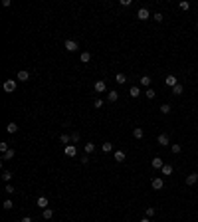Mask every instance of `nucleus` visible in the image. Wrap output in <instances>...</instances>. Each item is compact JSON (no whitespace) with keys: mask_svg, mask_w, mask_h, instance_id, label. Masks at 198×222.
<instances>
[{"mask_svg":"<svg viewBox=\"0 0 198 222\" xmlns=\"http://www.w3.org/2000/svg\"><path fill=\"white\" fill-rule=\"evenodd\" d=\"M16 87H18L16 80H6V81H4V91H6V93H14Z\"/></svg>","mask_w":198,"mask_h":222,"instance_id":"f257e3e1","label":"nucleus"},{"mask_svg":"<svg viewBox=\"0 0 198 222\" xmlns=\"http://www.w3.org/2000/svg\"><path fill=\"white\" fill-rule=\"evenodd\" d=\"M63 48H66L67 52H77V42H73V40H66V42H63Z\"/></svg>","mask_w":198,"mask_h":222,"instance_id":"f03ea898","label":"nucleus"},{"mask_svg":"<svg viewBox=\"0 0 198 222\" xmlns=\"http://www.w3.org/2000/svg\"><path fill=\"white\" fill-rule=\"evenodd\" d=\"M156 143H159L160 147H166V145H170V139H169L166 133H160L159 137H156Z\"/></svg>","mask_w":198,"mask_h":222,"instance_id":"7ed1b4c3","label":"nucleus"},{"mask_svg":"<svg viewBox=\"0 0 198 222\" xmlns=\"http://www.w3.org/2000/svg\"><path fill=\"white\" fill-rule=\"evenodd\" d=\"M151 186H153V189H155V190H160V189H162V186H165V180L160 179V177H155V179L151 180Z\"/></svg>","mask_w":198,"mask_h":222,"instance_id":"20e7f679","label":"nucleus"},{"mask_svg":"<svg viewBox=\"0 0 198 222\" xmlns=\"http://www.w3.org/2000/svg\"><path fill=\"white\" fill-rule=\"evenodd\" d=\"M93 89L97 91V93H103V91L107 89V85H105L103 80H97V81H95V85H93Z\"/></svg>","mask_w":198,"mask_h":222,"instance_id":"39448f33","label":"nucleus"},{"mask_svg":"<svg viewBox=\"0 0 198 222\" xmlns=\"http://www.w3.org/2000/svg\"><path fill=\"white\" fill-rule=\"evenodd\" d=\"M137 18L139 20H149V18H151V14H149V10H147V8H139Z\"/></svg>","mask_w":198,"mask_h":222,"instance_id":"423d86ee","label":"nucleus"},{"mask_svg":"<svg viewBox=\"0 0 198 222\" xmlns=\"http://www.w3.org/2000/svg\"><path fill=\"white\" fill-rule=\"evenodd\" d=\"M63 153H66L67 157H76L77 155V147L76 145H66V151Z\"/></svg>","mask_w":198,"mask_h":222,"instance_id":"0eeeda50","label":"nucleus"},{"mask_svg":"<svg viewBox=\"0 0 198 222\" xmlns=\"http://www.w3.org/2000/svg\"><path fill=\"white\" fill-rule=\"evenodd\" d=\"M196 183H198V173H190V175L186 177V184L192 186V184H196Z\"/></svg>","mask_w":198,"mask_h":222,"instance_id":"6e6552de","label":"nucleus"},{"mask_svg":"<svg viewBox=\"0 0 198 222\" xmlns=\"http://www.w3.org/2000/svg\"><path fill=\"white\" fill-rule=\"evenodd\" d=\"M165 83L169 85V87H175V85H178V80H176V76H166Z\"/></svg>","mask_w":198,"mask_h":222,"instance_id":"1a4fd4ad","label":"nucleus"},{"mask_svg":"<svg viewBox=\"0 0 198 222\" xmlns=\"http://www.w3.org/2000/svg\"><path fill=\"white\" fill-rule=\"evenodd\" d=\"M151 165H153V169H162V167H165V163H162V159H160V157H155V159L151 161Z\"/></svg>","mask_w":198,"mask_h":222,"instance_id":"9d476101","label":"nucleus"},{"mask_svg":"<svg viewBox=\"0 0 198 222\" xmlns=\"http://www.w3.org/2000/svg\"><path fill=\"white\" fill-rule=\"evenodd\" d=\"M36 202H38V206H40V208H42V210H44V208H48V204H50V200H48L46 196H38V200H36Z\"/></svg>","mask_w":198,"mask_h":222,"instance_id":"9b49d317","label":"nucleus"},{"mask_svg":"<svg viewBox=\"0 0 198 222\" xmlns=\"http://www.w3.org/2000/svg\"><path fill=\"white\" fill-rule=\"evenodd\" d=\"M18 80H20V81H28V80H30V71L20 70V71H18Z\"/></svg>","mask_w":198,"mask_h":222,"instance_id":"f8f14e48","label":"nucleus"},{"mask_svg":"<svg viewBox=\"0 0 198 222\" xmlns=\"http://www.w3.org/2000/svg\"><path fill=\"white\" fill-rule=\"evenodd\" d=\"M129 95H131V97H139V95H141V87H139V85H133L131 89H129Z\"/></svg>","mask_w":198,"mask_h":222,"instance_id":"ddd939ff","label":"nucleus"},{"mask_svg":"<svg viewBox=\"0 0 198 222\" xmlns=\"http://www.w3.org/2000/svg\"><path fill=\"white\" fill-rule=\"evenodd\" d=\"M133 137H135V139H143V137H145V131H143L141 127H135V129H133Z\"/></svg>","mask_w":198,"mask_h":222,"instance_id":"4468645a","label":"nucleus"},{"mask_svg":"<svg viewBox=\"0 0 198 222\" xmlns=\"http://www.w3.org/2000/svg\"><path fill=\"white\" fill-rule=\"evenodd\" d=\"M14 149H8V151L4 153V155H2V161H10V159H14Z\"/></svg>","mask_w":198,"mask_h":222,"instance_id":"2eb2a0df","label":"nucleus"},{"mask_svg":"<svg viewBox=\"0 0 198 222\" xmlns=\"http://www.w3.org/2000/svg\"><path fill=\"white\" fill-rule=\"evenodd\" d=\"M42 216L46 218V220H52V218H54V212H52V208H44V210H42Z\"/></svg>","mask_w":198,"mask_h":222,"instance_id":"dca6fc26","label":"nucleus"},{"mask_svg":"<svg viewBox=\"0 0 198 222\" xmlns=\"http://www.w3.org/2000/svg\"><path fill=\"white\" fill-rule=\"evenodd\" d=\"M117 99H119V93H117L115 89H111V91L107 93V101H117Z\"/></svg>","mask_w":198,"mask_h":222,"instance_id":"f3484780","label":"nucleus"},{"mask_svg":"<svg viewBox=\"0 0 198 222\" xmlns=\"http://www.w3.org/2000/svg\"><path fill=\"white\" fill-rule=\"evenodd\" d=\"M115 81H117L119 85H123L125 81H127V76H125V73H117V76H115Z\"/></svg>","mask_w":198,"mask_h":222,"instance_id":"a211bd4d","label":"nucleus"},{"mask_svg":"<svg viewBox=\"0 0 198 222\" xmlns=\"http://www.w3.org/2000/svg\"><path fill=\"white\" fill-rule=\"evenodd\" d=\"M79 60L83 61V64H87V61H91V54H89V52H81Z\"/></svg>","mask_w":198,"mask_h":222,"instance_id":"6ab92c4d","label":"nucleus"},{"mask_svg":"<svg viewBox=\"0 0 198 222\" xmlns=\"http://www.w3.org/2000/svg\"><path fill=\"white\" fill-rule=\"evenodd\" d=\"M6 131H8L10 135H12V133L18 131V125H16V123H8V125H6Z\"/></svg>","mask_w":198,"mask_h":222,"instance_id":"aec40b11","label":"nucleus"},{"mask_svg":"<svg viewBox=\"0 0 198 222\" xmlns=\"http://www.w3.org/2000/svg\"><path fill=\"white\" fill-rule=\"evenodd\" d=\"M101 151H103V153H111V151H113V143H103V145H101Z\"/></svg>","mask_w":198,"mask_h":222,"instance_id":"412c9836","label":"nucleus"},{"mask_svg":"<svg viewBox=\"0 0 198 222\" xmlns=\"http://www.w3.org/2000/svg\"><path fill=\"white\" fill-rule=\"evenodd\" d=\"M115 161L123 163V161H125V153H123V151H115Z\"/></svg>","mask_w":198,"mask_h":222,"instance_id":"4be33fe9","label":"nucleus"},{"mask_svg":"<svg viewBox=\"0 0 198 222\" xmlns=\"http://www.w3.org/2000/svg\"><path fill=\"white\" fill-rule=\"evenodd\" d=\"M182 91H184V85H175V87H172V93L175 95H182Z\"/></svg>","mask_w":198,"mask_h":222,"instance_id":"5701e85b","label":"nucleus"},{"mask_svg":"<svg viewBox=\"0 0 198 222\" xmlns=\"http://www.w3.org/2000/svg\"><path fill=\"white\" fill-rule=\"evenodd\" d=\"M83 149H85V155H89V153H93V151H95V145H93V143H85Z\"/></svg>","mask_w":198,"mask_h":222,"instance_id":"b1692460","label":"nucleus"},{"mask_svg":"<svg viewBox=\"0 0 198 222\" xmlns=\"http://www.w3.org/2000/svg\"><path fill=\"white\" fill-rule=\"evenodd\" d=\"M170 151L175 153V155H178V153H180V151H182V147H180V145H178V143H172V145H170Z\"/></svg>","mask_w":198,"mask_h":222,"instance_id":"393cba45","label":"nucleus"},{"mask_svg":"<svg viewBox=\"0 0 198 222\" xmlns=\"http://www.w3.org/2000/svg\"><path fill=\"white\" fill-rule=\"evenodd\" d=\"M160 173H162V175H172V165H165L160 169Z\"/></svg>","mask_w":198,"mask_h":222,"instance_id":"a878e982","label":"nucleus"},{"mask_svg":"<svg viewBox=\"0 0 198 222\" xmlns=\"http://www.w3.org/2000/svg\"><path fill=\"white\" fill-rule=\"evenodd\" d=\"M160 113H162V115H169L170 113V105L169 103H162V105H160Z\"/></svg>","mask_w":198,"mask_h":222,"instance_id":"bb28decb","label":"nucleus"},{"mask_svg":"<svg viewBox=\"0 0 198 222\" xmlns=\"http://www.w3.org/2000/svg\"><path fill=\"white\" fill-rule=\"evenodd\" d=\"M151 81H153V80H151L149 76H143V77H141V85H145V87H149V85H151Z\"/></svg>","mask_w":198,"mask_h":222,"instance_id":"cd10ccee","label":"nucleus"},{"mask_svg":"<svg viewBox=\"0 0 198 222\" xmlns=\"http://www.w3.org/2000/svg\"><path fill=\"white\" fill-rule=\"evenodd\" d=\"M2 179H4L6 183H10V180H12V173H10V170H2Z\"/></svg>","mask_w":198,"mask_h":222,"instance_id":"c85d7f7f","label":"nucleus"},{"mask_svg":"<svg viewBox=\"0 0 198 222\" xmlns=\"http://www.w3.org/2000/svg\"><path fill=\"white\" fill-rule=\"evenodd\" d=\"M145 97H147V99H155V89H151V87H149V89L145 91Z\"/></svg>","mask_w":198,"mask_h":222,"instance_id":"c756f323","label":"nucleus"},{"mask_svg":"<svg viewBox=\"0 0 198 222\" xmlns=\"http://www.w3.org/2000/svg\"><path fill=\"white\" fill-rule=\"evenodd\" d=\"M60 141H61V143H70V141H71V135L63 133V135H60Z\"/></svg>","mask_w":198,"mask_h":222,"instance_id":"7c9ffc66","label":"nucleus"},{"mask_svg":"<svg viewBox=\"0 0 198 222\" xmlns=\"http://www.w3.org/2000/svg\"><path fill=\"white\" fill-rule=\"evenodd\" d=\"M93 107L95 109H101V107H103V99H99V97H97V99L93 101Z\"/></svg>","mask_w":198,"mask_h":222,"instance_id":"2f4dec72","label":"nucleus"},{"mask_svg":"<svg viewBox=\"0 0 198 222\" xmlns=\"http://www.w3.org/2000/svg\"><path fill=\"white\" fill-rule=\"evenodd\" d=\"M2 206H4V210H12V206H14V204H12V200H4V204H2Z\"/></svg>","mask_w":198,"mask_h":222,"instance_id":"473e14b6","label":"nucleus"},{"mask_svg":"<svg viewBox=\"0 0 198 222\" xmlns=\"http://www.w3.org/2000/svg\"><path fill=\"white\" fill-rule=\"evenodd\" d=\"M10 147H8V143H0V153H2V155H4L6 151H8Z\"/></svg>","mask_w":198,"mask_h":222,"instance_id":"72a5a7b5","label":"nucleus"},{"mask_svg":"<svg viewBox=\"0 0 198 222\" xmlns=\"http://www.w3.org/2000/svg\"><path fill=\"white\" fill-rule=\"evenodd\" d=\"M145 212H147V218H151V216H155V208H153V206H149V208L145 210Z\"/></svg>","mask_w":198,"mask_h":222,"instance_id":"f704fd0d","label":"nucleus"},{"mask_svg":"<svg viewBox=\"0 0 198 222\" xmlns=\"http://www.w3.org/2000/svg\"><path fill=\"white\" fill-rule=\"evenodd\" d=\"M178 6H180V10H188L190 8V2H180Z\"/></svg>","mask_w":198,"mask_h":222,"instance_id":"c9c22d12","label":"nucleus"},{"mask_svg":"<svg viewBox=\"0 0 198 222\" xmlns=\"http://www.w3.org/2000/svg\"><path fill=\"white\" fill-rule=\"evenodd\" d=\"M71 141H73V143H77V141H79V133H71Z\"/></svg>","mask_w":198,"mask_h":222,"instance_id":"e433bc0d","label":"nucleus"},{"mask_svg":"<svg viewBox=\"0 0 198 222\" xmlns=\"http://www.w3.org/2000/svg\"><path fill=\"white\" fill-rule=\"evenodd\" d=\"M6 192H8V194H14V186H12V184H6Z\"/></svg>","mask_w":198,"mask_h":222,"instance_id":"4c0bfd02","label":"nucleus"},{"mask_svg":"<svg viewBox=\"0 0 198 222\" xmlns=\"http://www.w3.org/2000/svg\"><path fill=\"white\" fill-rule=\"evenodd\" d=\"M119 4H121V6H125V8H127V6H131V0H121Z\"/></svg>","mask_w":198,"mask_h":222,"instance_id":"58836bf2","label":"nucleus"},{"mask_svg":"<svg viewBox=\"0 0 198 222\" xmlns=\"http://www.w3.org/2000/svg\"><path fill=\"white\" fill-rule=\"evenodd\" d=\"M155 20H156V22H162V14H160V12H156V14H155Z\"/></svg>","mask_w":198,"mask_h":222,"instance_id":"ea45409f","label":"nucleus"},{"mask_svg":"<svg viewBox=\"0 0 198 222\" xmlns=\"http://www.w3.org/2000/svg\"><path fill=\"white\" fill-rule=\"evenodd\" d=\"M81 163H83V165H87V163H89V155H85V157H81Z\"/></svg>","mask_w":198,"mask_h":222,"instance_id":"a19ab883","label":"nucleus"},{"mask_svg":"<svg viewBox=\"0 0 198 222\" xmlns=\"http://www.w3.org/2000/svg\"><path fill=\"white\" fill-rule=\"evenodd\" d=\"M20 222H32V218H30V216H24V218H22V220H20Z\"/></svg>","mask_w":198,"mask_h":222,"instance_id":"79ce46f5","label":"nucleus"},{"mask_svg":"<svg viewBox=\"0 0 198 222\" xmlns=\"http://www.w3.org/2000/svg\"><path fill=\"white\" fill-rule=\"evenodd\" d=\"M141 222H151V220H149V218H143V220Z\"/></svg>","mask_w":198,"mask_h":222,"instance_id":"37998d69","label":"nucleus"},{"mask_svg":"<svg viewBox=\"0 0 198 222\" xmlns=\"http://www.w3.org/2000/svg\"><path fill=\"white\" fill-rule=\"evenodd\" d=\"M196 26H198V22H196Z\"/></svg>","mask_w":198,"mask_h":222,"instance_id":"c03bdc74","label":"nucleus"}]
</instances>
